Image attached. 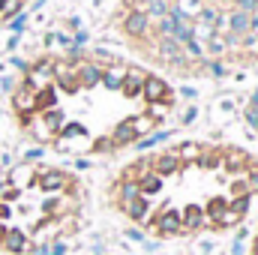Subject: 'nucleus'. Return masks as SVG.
Masks as SVG:
<instances>
[{
	"mask_svg": "<svg viewBox=\"0 0 258 255\" xmlns=\"http://www.w3.org/2000/svg\"><path fill=\"white\" fill-rule=\"evenodd\" d=\"M9 108L18 129L63 156H108L150 138L177 111L174 84L105 51L42 54L24 66Z\"/></svg>",
	"mask_w": 258,
	"mask_h": 255,
	"instance_id": "obj_1",
	"label": "nucleus"
},
{
	"mask_svg": "<svg viewBox=\"0 0 258 255\" xmlns=\"http://www.w3.org/2000/svg\"><path fill=\"white\" fill-rule=\"evenodd\" d=\"M108 204L156 240L231 231L258 207V156L213 141L168 144L123 165Z\"/></svg>",
	"mask_w": 258,
	"mask_h": 255,
	"instance_id": "obj_2",
	"label": "nucleus"
},
{
	"mask_svg": "<svg viewBox=\"0 0 258 255\" xmlns=\"http://www.w3.org/2000/svg\"><path fill=\"white\" fill-rule=\"evenodd\" d=\"M114 27L162 75L258 66V0H120Z\"/></svg>",
	"mask_w": 258,
	"mask_h": 255,
	"instance_id": "obj_3",
	"label": "nucleus"
},
{
	"mask_svg": "<svg viewBox=\"0 0 258 255\" xmlns=\"http://www.w3.org/2000/svg\"><path fill=\"white\" fill-rule=\"evenodd\" d=\"M87 189L78 174L21 162L0 177V255H39L81 231Z\"/></svg>",
	"mask_w": 258,
	"mask_h": 255,
	"instance_id": "obj_4",
	"label": "nucleus"
},
{
	"mask_svg": "<svg viewBox=\"0 0 258 255\" xmlns=\"http://www.w3.org/2000/svg\"><path fill=\"white\" fill-rule=\"evenodd\" d=\"M27 3H30V0H0V27L9 24L18 12H24Z\"/></svg>",
	"mask_w": 258,
	"mask_h": 255,
	"instance_id": "obj_5",
	"label": "nucleus"
},
{
	"mask_svg": "<svg viewBox=\"0 0 258 255\" xmlns=\"http://www.w3.org/2000/svg\"><path fill=\"white\" fill-rule=\"evenodd\" d=\"M249 255H258V228H255V234H252V240H249Z\"/></svg>",
	"mask_w": 258,
	"mask_h": 255,
	"instance_id": "obj_6",
	"label": "nucleus"
}]
</instances>
